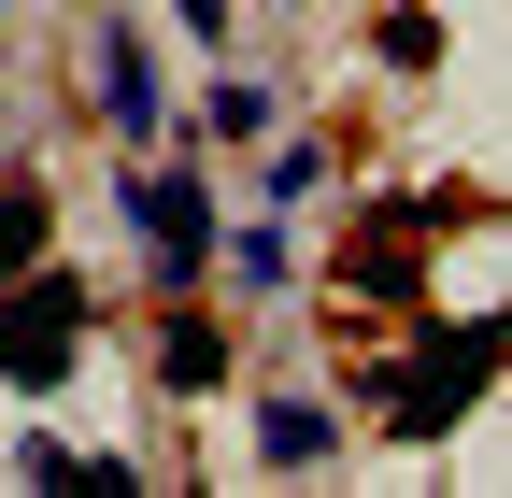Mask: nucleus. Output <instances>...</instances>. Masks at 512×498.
Instances as JSON below:
<instances>
[{
  "mask_svg": "<svg viewBox=\"0 0 512 498\" xmlns=\"http://www.w3.org/2000/svg\"><path fill=\"white\" fill-rule=\"evenodd\" d=\"M171 15H185V29H200V43H214V29H228V0H171Z\"/></svg>",
  "mask_w": 512,
  "mask_h": 498,
  "instance_id": "10",
  "label": "nucleus"
},
{
  "mask_svg": "<svg viewBox=\"0 0 512 498\" xmlns=\"http://www.w3.org/2000/svg\"><path fill=\"white\" fill-rule=\"evenodd\" d=\"M214 143H271V86H214Z\"/></svg>",
  "mask_w": 512,
  "mask_h": 498,
  "instance_id": "8",
  "label": "nucleus"
},
{
  "mask_svg": "<svg viewBox=\"0 0 512 498\" xmlns=\"http://www.w3.org/2000/svg\"><path fill=\"white\" fill-rule=\"evenodd\" d=\"M43 257V200H29V185H0V285H15Z\"/></svg>",
  "mask_w": 512,
  "mask_h": 498,
  "instance_id": "7",
  "label": "nucleus"
},
{
  "mask_svg": "<svg viewBox=\"0 0 512 498\" xmlns=\"http://www.w3.org/2000/svg\"><path fill=\"white\" fill-rule=\"evenodd\" d=\"M128 228H143L157 285H200V257H214V200H200V171H128Z\"/></svg>",
  "mask_w": 512,
  "mask_h": 498,
  "instance_id": "3",
  "label": "nucleus"
},
{
  "mask_svg": "<svg viewBox=\"0 0 512 498\" xmlns=\"http://www.w3.org/2000/svg\"><path fill=\"white\" fill-rule=\"evenodd\" d=\"M72 342H86V285L29 257L15 285H0V385H57V370H72Z\"/></svg>",
  "mask_w": 512,
  "mask_h": 498,
  "instance_id": "1",
  "label": "nucleus"
},
{
  "mask_svg": "<svg viewBox=\"0 0 512 498\" xmlns=\"http://www.w3.org/2000/svg\"><path fill=\"white\" fill-rule=\"evenodd\" d=\"M157 370H171V385H214V370H228V342H214L200 314H171V328H157Z\"/></svg>",
  "mask_w": 512,
  "mask_h": 498,
  "instance_id": "6",
  "label": "nucleus"
},
{
  "mask_svg": "<svg viewBox=\"0 0 512 498\" xmlns=\"http://www.w3.org/2000/svg\"><path fill=\"white\" fill-rule=\"evenodd\" d=\"M100 114L128 143H157V72H143V29H100Z\"/></svg>",
  "mask_w": 512,
  "mask_h": 498,
  "instance_id": "4",
  "label": "nucleus"
},
{
  "mask_svg": "<svg viewBox=\"0 0 512 498\" xmlns=\"http://www.w3.org/2000/svg\"><path fill=\"white\" fill-rule=\"evenodd\" d=\"M512 356V328H441L413 370H399V399H384V427H399V442H441V427H456L470 399H484V370Z\"/></svg>",
  "mask_w": 512,
  "mask_h": 498,
  "instance_id": "2",
  "label": "nucleus"
},
{
  "mask_svg": "<svg viewBox=\"0 0 512 498\" xmlns=\"http://www.w3.org/2000/svg\"><path fill=\"white\" fill-rule=\"evenodd\" d=\"M15 484H86V456H72V442H43V427H29V442H15Z\"/></svg>",
  "mask_w": 512,
  "mask_h": 498,
  "instance_id": "9",
  "label": "nucleus"
},
{
  "mask_svg": "<svg viewBox=\"0 0 512 498\" xmlns=\"http://www.w3.org/2000/svg\"><path fill=\"white\" fill-rule=\"evenodd\" d=\"M328 442H342V427L313 413V399H271V413H256V456H271V470H328Z\"/></svg>",
  "mask_w": 512,
  "mask_h": 498,
  "instance_id": "5",
  "label": "nucleus"
}]
</instances>
